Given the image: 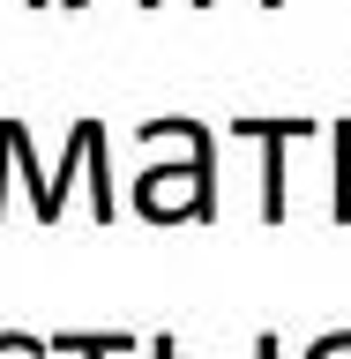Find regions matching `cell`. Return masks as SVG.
I'll return each instance as SVG.
<instances>
[{"mask_svg": "<svg viewBox=\"0 0 351 359\" xmlns=\"http://www.w3.org/2000/svg\"><path fill=\"white\" fill-rule=\"evenodd\" d=\"M165 128L187 142V157L135 180V217H150V224L195 217V224H209L217 217V150H209V128L202 120H165Z\"/></svg>", "mask_w": 351, "mask_h": 359, "instance_id": "cell-1", "label": "cell"}, {"mask_svg": "<svg viewBox=\"0 0 351 359\" xmlns=\"http://www.w3.org/2000/svg\"><path fill=\"white\" fill-rule=\"evenodd\" d=\"M232 135H247V142H262V217L284 224V150L299 142V135H314V120H232Z\"/></svg>", "mask_w": 351, "mask_h": 359, "instance_id": "cell-2", "label": "cell"}, {"mask_svg": "<svg viewBox=\"0 0 351 359\" xmlns=\"http://www.w3.org/2000/svg\"><path fill=\"white\" fill-rule=\"evenodd\" d=\"M90 135H97V120H75V128H67V157H60V172L30 187V195H38V224H60V210H67V180H75V165L90 157Z\"/></svg>", "mask_w": 351, "mask_h": 359, "instance_id": "cell-3", "label": "cell"}, {"mask_svg": "<svg viewBox=\"0 0 351 359\" xmlns=\"http://www.w3.org/2000/svg\"><path fill=\"white\" fill-rule=\"evenodd\" d=\"M45 352H60V359H135V337L128 330H60Z\"/></svg>", "mask_w": 351, "mask_h": 359, "instance_id": "cell-4", "label": "cell"}, {"mask_svg": "<svg viewBox=\"0 0 351 359\" xmlns=\"http://www.w3.org/2000/svg\"><path fill=\"white\" fill-rule=\"evenodd\" d=\"M329 150H336V224H351V120H329Z\"/></svg>", "mask_w": 351, "mask_h": 359, "instance_id": "cell-5", "label": "cell"}, {"mask_svg": "<svg viewBox=\"0 0 351 359\" xmlns=\"http://www.w3.org/2000/svg\"><path fill=\"white\" fill-rule=\"evenodd\" d=\"M307 359H351V330H329V337H314Z\"/></svg>", "mask_w": 351, "mask_h": 359, "instance_id": "cell-6", "label": "cell"}, {"mask_svg": "<svg viewBox=\"0 0 351 359\" xmlns=\"http://www.w3.org/2000/svg\"><path fill=\"white\" fill-rule=\"evenodd\" d=\"M8 172H15V157H8V128H0V217H8Z\"/></svg>", "mask_w": 351, "mask_h": 359, "instance_id": "cell-7", "label": "cell"}, {"mask_svg": "<svg viewBox=\"0 0 351 359\" xmlns=\"http://www.w3.org/2000/svg\"><path fill=\"white\" fill-rule=\"evenodd\" d=\"M150 359H179V344L172 337H150Z\"/></svg>", "mask_w": 351, "mask_h": 359, "instance_id": "cell-8", "label": "cell"}, {"mask_svg": "<svg viewBox=\"0 0 351 359\" xmlns=\"http://www.w3.org/2000/svg\"><path fill=\"white\" fill-rule=\"evenodd\" d=\"M254 359H277V337H269V330L254 337Z\"/></svg>", "mask_w": 351, "mask_h": 359, "instance_id": "cell-9", "label": "cell"}, {"mask_svg": "<svg viewBox=\"0 0 351 359\" xmlns=\"http://www.w3.org/2000/svg\"><path fill=\"white\" fill-rule=\"evenodd\" d=\"M195 8H217V0H195ZM262 8H284V0H262Z\"/></svg>", "mask_w": 351, "mask_h": 359, "instance_id": "cell-10", "label": "cell"}, {"mask_svg": "<svg viewBox=\"0 0 351 359\" xmlns=\"http://www.w3.org/2000/svg\"><path fill=\"white\" fill-rule=\"evenodd\" d=\"M67 8H90V0H67Z\"/></svg>", "mask_w": 351, "mask_h": 359, "instance_id": "cell-11", "label": "cell"}, {"mask_svg": "<svg viewBox=\"0 0 351 359\" xmlns=\"http://www.w3.org/2000/svg\"><path fill=\"white\" fill-rule=\"evenodd\" d=\"M30 8H53V0H30Z\"/></svg>", "mask_w": 351, "mask_h": 359, "instance_id": "cell-12", "label": "cell"}, {"mask_svg": "<svg viewBox=\"0 0 351 359\" xmlns=\"http://www.w3.org/2000/svg\"><path fill=\"white\" fill-rule=\"evenodd\" d=\"M142 8H157V0H142Z\"/></svg>", "mask_w": 351, "mask_h": 359, "instance_id": "cell-13", "label": "cell"}]
</instances>
